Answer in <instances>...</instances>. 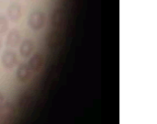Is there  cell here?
Masks as SVG:
<instances>
[{
	"mask_svg": "<svg viewBox=\"0 0 157 124\" xmlns=\"http://www.w3.org/2000/svg\"><path fill=\"white\" fill-rule=\"evenodd\" d=\"M46 22V17L43 11L41 10H34L32 11L28 19V24L29 28L33 30H39L43 28Z\"/></svg>",
	"mask_w": 157,
	"mask_h": 124,
	"instance_id": "cell-1",
	"label": "cell"
},
{
	"mask_svg": "<svg viewBox=\"0 0 157 124\" xmlns=\"http://www.w3.org/2000/svg\"><path fill=\"white\" fill-rule=\"evenodd\" d=\"M2 64L5 68L10 69L13 68L17 63V56L13 51H6L2 55Z\"/></svg>",
	"mask_w": 157,
	"mask_h": 124,
	"instance_id": "cell-2",
	"label": "cell"
},
{
	"mask_svg": "<svg viewBox=\"0 0 157 124\" xmlns=\"http://www.w3.org/2000/svg\"><path fill=\"white\" fill-rule=\"evenodd\" d=\"M30 76H31V70L29 69L28 64L25 63L21 64L17 70V79L19 82L24 83L29 80Z\"/></svg>",
	"mask_w": 157,
	"mask_h": 124,
	"instance_id": "cell-3",
	"label": "cell"
},
{
	"mask_svg": "<svg viewBox=\"0 0 157 124\" xmlns=\"http://www.w3.org/2000/svg\"><path fill=\"white\" fill-rule=\"evenodd\" d=\"M43 64V56L41 53H35L29 61L28 65L31 72H38Z\"/></svg>",
	"mask_w": 157,
	"mask_h": 124,
	"instance_id": "cell-4",
	"label": "cell"
},
{
	"mask_svg": "<svg viewBox=\"0 0 157 124\" xmlns=\"http://www.w3.org/2000/svg\"><path fill=\"white\" fill-rule=\"evenodd\" d=\"M33 49H34V43H33V41L31 40H29V39H26L20 44V47H19L20 55L22 57H24V58L29 57L32 53Z\"/></svg>",
	"mask_w": 157,
	"mask_h": 124,
	"instance_id": "cell-5",
	"label": "cell"
},
{
	"mask_svg": "<svg viewBox=\"0 0 157 124\" xmlns=\"http://www.w3.org/2000/svg\"><path fill=\"white\" fill-rule=\"evenodd\" d=\"M22 14V10H21V6L18 3H13L8 6L7 9V15L10 17V19H12L13 21H17Z\"/></svg>",
	"mask_w": 157,
	"mask_h": 124,
	"instance_id": "cell-6",
	"label": "cell"
},
{
	"mask_svg": "<svg viewBox=\"0 0 157 124\" xmlns=\"http://www.w3.org/2000/svg\"><path fill=\"white\" fill-rule=\"evenodd\" d=\"M63 21V12L61 8H56L51 16V23L53 28H59Z\"/></svg>",
	"mask_w": 157,
	"mask_h": 124,
	"instance_id": "cell-7",
	"label": "cell"
},
{
	"mask_svg": "<svg viewBox=\"0 0 157 124\" xmlns=\"http://www.w3.org/2000/svg\"><path fill=\"white\" fill-rule=\"evenodd\" d=\"M20 41V33L17 30H11L6 38V45L8 47H16Z\"/></svg>",
	"mask_w": 157,
	"mask_h": 124,
	"instance_id": "cell-8",
	"label": "cell"
},
{
	"mask_svg": "<svg viewBox=\"0 0 157 124\" xmlns=\"http://www.w3.org/2000/svg\"><path fill=\"white\" fill-rule=\"evenodd\" d=\"M8 29V23L5 17L0 16V34L6 33V31Z\"/></svg>",
	"mask_w": 157,
	"mask_h": 124,
	"instance_id": "cell-9",
	"label": "cell"
},
{
	"mask_svg": "<svg viewBox=\"0 0 157 124\" xmlns=\"http://www.w3.org/2000/svg\"><path fill=\"white\" fill-rule=\"evenodd\" d=\"M3 103H4V95L2 92H0V110L3 107Z\"/></svg>",
	"mask_w": 157,
	"mask_h": 124,
	"instance_id": "cell-10",
	"label": "cell"
},
{
	"mask_svg": "<svg viewBox=\"0 0 157 124\" xmlns=\"http://www.w3.org/2000/svg\"><path fill=\"white\" fill-rule=\"evenodd\" d=\"M0 48H1V42H0Z\"/></svg>",
	"mask_w": 157,
	"mask_h": 124,
	"instance_id": "cell-11",
	"label": "cell"
}]
</instances>
